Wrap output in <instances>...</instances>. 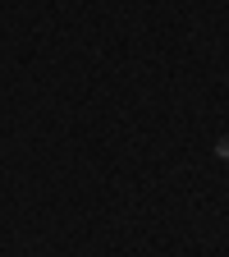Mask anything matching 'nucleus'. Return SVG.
I'll use <instances>...</instances> for the list:
<instances>
[{
    "label": "nucleus",
    "instance_id": "nucleus-1",
    "mask_svg": "<svg viewBox=\"0 0 229 257\" xmlns=\"http://www.w3.org/2000/svg\"><path fill=\"white\" fill-rule=\"evenodd\" d=\"M215 152H220V156L229 161V138H220V147H215Z\"/></svg>",
    "mask_w": 229,
    "mask_h": 257
}]
</instances>
